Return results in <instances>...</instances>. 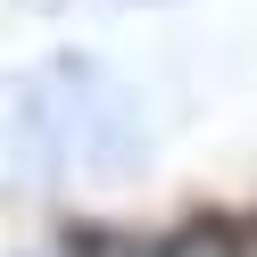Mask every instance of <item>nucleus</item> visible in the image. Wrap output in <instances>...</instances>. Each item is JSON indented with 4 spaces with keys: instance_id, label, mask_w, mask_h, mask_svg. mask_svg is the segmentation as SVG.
Listing matches in <instances>:
<instances>
[{
    "instance_id": "nucleus-1",
    "label": "nucleus",
    "mask_w": 257,
    "mask_h": 257,
    "mask_svg": "<svg viewBox=\"0 0 257 257\" xmlns=\"http://www.w3.org/2000/svg\"><path fill=\"white\" fill-rule=\"evenodd\" d=\"M150 257H257V224L249 216H191V224H174Z\"/></svg>"
}]
</instances>
